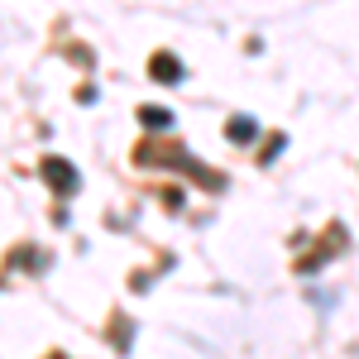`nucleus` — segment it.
Listing matches in <instances>:
<instances>
[{
  "label": "nucleus",
  "instance_id": "obj_3",
  "mask_svg": "<svg viewBox=\"0 0 359 359\" xmlns=\"http://www.w3.org/2000/svg\"><path fill=\"white\" fill-rule=\"evenodd\" d=\"M149 77L154 82H182V62L172 53H154L149 57Z\"/></svg>",
  "mask_w": 359,
  "mask_h": 359
},
{
  "label": "nucleus",
  "instance_id": "obj_5",
  "mask_svg": "<svg viewBox=\"0 0 359 359\" xmlns=\"http://www.w3.org/2000/svg\"><path fill=\"white\" fill-rule=\"evenodd\" d=\"M139 125H144V130H163V125H172V111H163V106H144V111H139Z\"/></svg>",
  "mask_w": 359,
  "mask_h": 359
},
{
  "label": "nucleus",
  "instance_id": "obj_6",
  "mask_svg": "<svg viewBox=\"0 0 359 359\" xmlns=\"http://www.w3.org/2000/svg\"><path fill=\"white\" fill-rule=\"evenodd\" d=\"M283 144H287L283 135H269V144H264V154H259V163H273V154L283 149Z\"/></svg>",
  "mask_w": 359,
  "mask_h": 359
},
{
  "label": "nucleus",
  "instance_id": "obj_2",
  "mask_svg": "<svg viewBox=\"0 0 359 359\" xmlns=\"http://www.w3.org/2000/svg\"><path fill=\"white\" fill-rule=\"evenodd\" d=\"M43 177H48V182H53L62 196L77 192V168L67 163V158H57V154H48V158H43Z\"/></svg>",
  "mask_w": 359,
  "mask_h": 359
},
{
  "label": "nucleus",
  "instance_id": "obj_1",
  "mask_svg": "<svg viewBox=\"0 0 359 359\" xmlns=\"http://www.w3.org/2000/svg\"><path fill=\"white\" fill-rule=\"evenodd\" d=\"M135 163H139V168H154V163L182 168V172H192V177L201 182V187H206V192H221V187H225V177L216 172V168L196 163L192 154H187V149H177L172 139H163V144H158V139H149V144H139V149H135Z\"/></svg>",
  "mask_w": 359,
  "mask_h": 359
},
{
  "label": "nucleus",
  "instance_id": "obj_4",
  "mask_svg": "<svg viewBox=\"0 0 359 359\" xmlns=\"http://www.w3.org/2000/svg\"><path fill=\"white\" fill-rule=\"evenodd\" d=\"M225 139H230V144H254V139H259V120H254V115H230Z\"/></svg>",
  "mask_w": 359,
  "mask_h": 359
}]
</instances>
